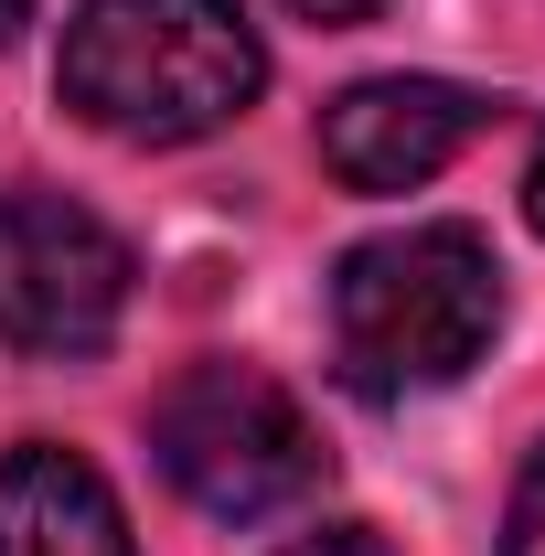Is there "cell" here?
I'll use <instances>...</instances> for the list:
<instances>
[{
  "mask_svg": "<svg viewBox=\"0 0 545 556\" xmlns=\"http://www.w3.org/2000/svg\"><path fill=\"white\" fill-rule=\"evenodd\" d=\"M481 129H492V108L449 75H364L321 108V172L342 193H417Z\"/></svg>",
  "mask_w": 545,
  "mask_h": 556,
  "instance_id": "obj_5",
  "label": "cell"
},
{
  "mask_svg": "<svg viewBox=\"0 0 545 556\" xmlns=\"http://www.w3.org/2000/svg\"><path fill=\"white\" fill-rule=\"evenodd\" d=\"M524 225L545 236V139H535V161H524Z\"/></svg>",
  "mask_w": 545,
  "mask_h": 556,
  "instance_id": "obj_10",
  "label": "cell"
},
{
  "mask_svg": "<svg viewBox=\"0 0 545 556\" xmlns=\"http://www.w3.org/2000/svg\"><path fill=\"white\" fill-rule=\"evenodd\" d=\"M503 257L481 225H396L332 268V364L353 396L407 407L503 343Z\"/></svg>",
  "mask_w": 545,
  "mask_h": 556,
  "instance_id": "obj_2",
  "label": "cell"
},
{
  "mask_svg": "<svg viewBox=\"0 0 545 556\" xmlns=\"http://www.w3.org/2000/svg\"><path fill=\"white\" fill-rule=\"evenodd\" d=\"M0 556H139V535L86 450L22 439L0 460Z\"/></svg>",
  "mask_w": 545,
  "mask_h": 556,
  "instance_id": "obj_6",
  "label": "cell"
},
{
  "mask_svg": "<svg viewBox=\"0 0 545 556\" xmlns=\"http://www.w3.org/2000/svg\"><path fill=\"white\" fill-rule=\"evenodd\" d=\"M54 86L86 129L129 150H182L257 108L268 43L246 0H75Z\"/></svg>",
  "mask_w": 545,
  "mask_h": 556,
  "instance_id": "obj_1",
  "label": "cell"
},
{
  "mask_svg": "<svg viewBox=\"0 0 545 556\" xmlns=\"http://www.w3.org/2000/svg\"><path fill=\"white\" fill-rule=\"evenodd\" d=\"M22 22H33V0H0V43H11V33H22Z\"/></svg>",
  "mask_w": 545,
  "mask_h": 556,
  "instance_id": "obj_11",
  "label": "cell"
},
{
  "mask_svg": "<svg viewBox=\"0 0 545 556\" xmlns=\"http://www.w3.org/2000/svg\"><path fill=\"white\" fill-rule=\"evenodd\" d=\"M129 236L107 214L43 182H0V343L11 353H54V364L107 353L129 321Z\"/></svg>",
  "mask_w": 545,
  "mask_h": 556,
  "instance_id": "obj_4",
  "label": "cell"
},
{
  "mask_svg": "<svg viewBox=\"0 0 545 556\" xmlns=\"http://www.w3.org/2000/svg\"><path fill=\"white\" fill-rule=\"evenodd\" d=\"M289 556H396V546H385L375 525H321V535H300Z\"/></svg>",
  "mask_w": 545,
  "mask_h": 556,
  "instance_id": "obj_8",
  "label": "cell"
},
{
  "mask_svg": "<svg viewBox=\"0 0 545 556\" xmlns=\"http://www.w3.org/2000/svg\"><path fill=\"white\" fill-rule=\"evenodd\" d=\"M503 556H545V450L524 460V482H514V525H503Z\"/></svg>",
  "mask_w": 545,
  "mask_h": 556,
  "instance_id": "obj_7",
  "label": "cell"
},
{
  "mask_svg": "<svg viewBox=\"0 0 545 556\" xmlns=\"http://www.w3.org/2000/svg\"><path fill=\"white\" fill-rule=\"evenodd\" d=\"M150 460H161V482L182 492L204 525H268L289 503H310L321 471H332L310 407L278 386L268 364H236V353L182 364L150 396Z\"/></svg>",
  "mask_w": 545,
  "mask_h": 556,
  "instance_id": "obj_3",
  "label": "cell"
},
{
  "mask_svg": "<svg viewBox=\"0 0 545 556\" xmlns=\"http://www.w3.org/2000/svg\"><path fill=\"white\" fill-rule=\"evenodd\" d=\"M289 11H300V22H321V33H353V22H375L385 0H289Z\"/></svg>",
  "mask_w": 545,
  "mask_h": 556,
  "instance_id": "obj_9",
  "label": "cell"
}]
</instances>
